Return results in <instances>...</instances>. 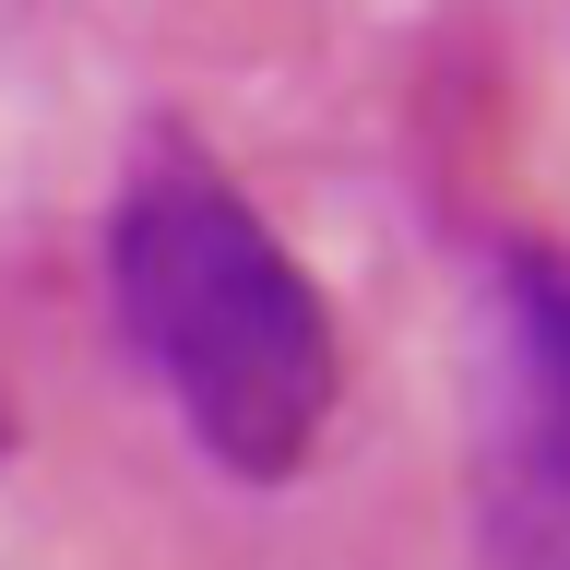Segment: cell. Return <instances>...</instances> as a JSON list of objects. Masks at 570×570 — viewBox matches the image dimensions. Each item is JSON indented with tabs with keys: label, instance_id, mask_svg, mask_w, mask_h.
<instances>
[{
	"label": "cell",
	"instance_id": "obj_3",
	"mask_svg": "<svg viewBox=\"0 0 570 570\" xmlns=\"http://www.w3.org/2000/svg\"><path fill=\"white\" fill-rule=\"evenodd\" d=\"M0 452H12V392H0Z\"/></svg>",
	"mask_w": 570,
	"mask_h": 570
},
{
	"label": "cell",
	"instance_id": "obj_2",
	"mask_svg": "<svg viewBox=\"0 0 570 570\" xmlns=\"http://www.w3.org/2000/svg\"><path fill=\"white\" fill-rule=\"evenodd\" d=\"M499 309H511V356H523V416L570 440V249L511 238L499 249Z\"/></svg>",
	"mask_w": 570,
	"mask_h": 570
},
{
	"label": "cell",
	"instance_id": "obj_1",
	"mask_svg": "<svg viewBox=\"0 0 570 570\" xmlns=\"http://www.w3.org/2000/svg\"><path fill=\"white\" fill-rule=\"evenodd\" d=\"M107 309L155 368L167 416L238 488H285L345 404V345L309 262L262 226L203 142L155 131L107 203Z\"/></svg>",
	"mask_w": 570,
	"mask_h": 570
}]
</instances>
